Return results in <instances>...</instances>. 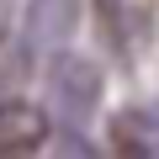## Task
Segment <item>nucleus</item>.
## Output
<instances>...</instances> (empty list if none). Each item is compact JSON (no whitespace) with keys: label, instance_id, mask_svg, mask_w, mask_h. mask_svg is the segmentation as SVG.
<instances>
[{"label":"nucleus","instance_id":"1","mask_svg":"<svg viewBox=\"0 0 159 159\" xmlns=\"http://www.w3.org/2000/svg\"><path fill=\"white\" fill-rule=\"evenodd\" d=\"M48 101H53L58 122L69 133H80L90 122V111L101 106V69L85 53H58L53 69H48Z\"/></svg>","mask_w":159,"mask_h":159},{"label":"nucleus","instance_id":"2","mask_svg":"<svg viewBox=\"0 0 159 159\" xmlns=\"http://www.w3.org/2000/svg\"><path fill=\"white\" fill-rule=\"evenodd\" d=\"M74 21H80V0H27L21 53H27V58L58 53V48L74 37Z\"/></svg>","mask_w":159,"mask_h":159},{"label":"nucleus","instance_id":"3","mask_svg":"<svg viewBox=\"0 0 159 159\" xmlns=\"http://www.w3.org/2000/svg\"><path fill=\"white\" fill-rule=\"evenodd\" d=\"M48 143V111L32 101H0V159H27Z\"/></svg>","mask_w":159,"mask_h":159},{"label":"nucleus","instance_id":"4","mask_svg":"<svg viewBox=\"0 0 159 159\" xmlns=\"http://www.w3.org/2000/svg\"><path fill=\"white\" fill-rule=\"evenodd\" d=\"M117 159H159V106H127L111 117Z\"/></svg>","mask_w":159,"mask_h":159},{"label":"nucleus","instance_id":"5","mask_svg":"<svg viewBox=\"0 0 159 159\" xmlns=\"http://www.w3.org/2000/svg\"><path fill=\"white\" fill-rule=\"evenodd\" d=\"M48 159H96V148L80 138V133H64V138L53 143V154H48Z\"/></svg>","mask_w":159,"mask_h":159},{"label":"nucleus","instance_id":"6","mask_svg":"<svg viewBox=\"0 0 159 159\" xmlns=\"http://www.w3.org/2000/svg\"><path fill=\"white\" fill-rule=\"evenodd\" d=\"M11 11H16V0H0V37L11 32Z\"/></svg>","mask_w":159,"mask_h":159}]
</instances>
